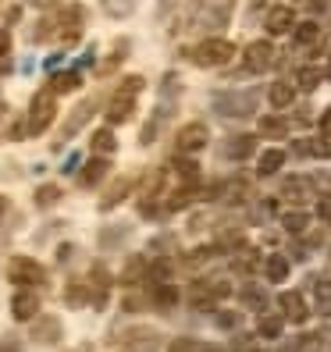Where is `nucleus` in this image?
Returning a JSON list of instances; mask_svg holds the SVG:
<instances>
[{
	"label": "nucleus",
	"instance_id": "24",
	"mask_svg": "<svg viewBox=\"0 0 331 352\" xmlns=\"http://www.w3.org/2000/svg\"><path fill=\"white\" fill-rule=\"evenodd\" d=\"M107 168H111V164H107V157H96V160H89L86 164V171H82V185H86V189H89V185H100L103 182V175H107Z\"/></svg>",
	"mask_w": 331,
	"mask_h": 352
},
{
	"label": "nucleus",
	"instance_id": "35",
	"mask_svg": "<svg viewBox=\"0 0 331 352\" xmlns=\"http://www.w3.org/2000/svg\"><path fill=\"white\" fill-rule=\"evenodd\" d=\"M171 168H175L182 178H196V175H200V164H196L193 157H175V160H171Z\"/></svg>",
	"mask_w": 331,
	"mask_h": 352
},
{
	"label": "nucleus",
	"instance_id": "34",
	"mask_svg": "<svg viewBox=\"0 0 331 352\" xmlns=\"http://www.w3.org/2000/svg\"><path fill=\"white\" fill-rule=\"evenodd\" d=\"M57 199H61L57 185H39V189H36V206H43V210H47V206H54Z\"/></svg>",
	"mask_w": 331,
	"mask_h": 352
},
{
	"label": "nucleus",
	"instance_id": "43",
	"mask_svg": "<svg viewBox=\"0 0 331 352\" xmlns=\"http://www.w3.org/2000/svg\"><path fill=\"white\" fill-rule=\"evenodd\" d=\"M317 217H321L324 224H331V196H324V199L317 203Z\"/></svg>",
	"mask_w": 331,
	"mask_h": 352
},
{
	"label": "nucleus",
	"instance_id": "31",
	"mask_svg": "<svg viewBox=\"0 0 331 352\" xmlns=\"http://www.w3.org/2000/svg\"><path fill=\"white\" fill-rule=\"evenodd\" d=\"M142 274H147V260H142V256H132L129 267H125V274H121V285H139Z\"/></svg>",
	"mask_w": 331,
	"mask_h": 352
},
{
	"label": "nucleus",
	"instance_id": "28",
	"mask_svg": "<svg viewBox=\"0 0 331 352\" xmlns=\"http://www.w3.org/2000/svg\"><path fill=\"white\" fill-rule=\"evenodd\" d=\"M317 39H321L317 22H303V25H296V47H299V50H303V47H317Z\"/></svg>",
	"mask_w": 331,
	"mask_h": 352
},
{
	"label": "nucleus",
	"instance_id": "16",
	"mask_svg": "<svg viewBox=\"0 0 331 352\" xmlns=\"http://www.w3.org/2000/svg\"><path fill=\"white\" fill-rule=\"evenodd\" d=\"M129 338H132L129 342L132 352H157L160 349V335H157V331H150V327H136Z\"/></svg>",
	"mask_w": 331,
	"mask_h": 352
},
{
	"label": "nucleus",
	"instance_id": "10",
	"mask_svg": "<svg viewBox=\"0 0 331 352\" xmlns=\"http://www.w3.org/2000/svg\"><path fill=\"white\" fill-rule=\"evenodd\" d=\"M292 25H296L292 8H271V11H267V18H264V29L271 32V36H285Z\"/></svg>",
	"mask_w": 331,
	"mask_h": 352
},
{
	"label": "nucleus",
	"instance_id": "32",
	"mask_svg": "<svg viewBox=\"0 0 331 352\" xmlns=\"http://www.w3.org/2000/svg\"><path fill=\"white\" fill-rule=\"evenodd\" d=\"M314 296H317V314H321V317H331V288H328L324 278H317Z\"/></svg>",
	"mask_w": 331,
	"mask_h": 352
},
{
	"label": "nucleus",
	"instance_id": "39",
	"mask_svg": "<svg viewBox=\"0 0 331 352\" xmlns=\"http://www.w3.org/2000/svg\"><path fill=\"white\" fill-rule=\"evenodd\" d=\"M132 4H136V0H103V8H107L114 18H121V14H129L132 11Z\"/></svg>",
	"mask_w": 331,
	"mask_h": 352
},
{
	"label": "nucleus",
	"instance_id": "38",
	"mask_svg": "<svg viewBox=\"0 0 331 352\" xmlns=\"http://www.w3.org/2000/svg\"><path fill=\"white\" fill-rule=\"evenodd\" d=\"M206 345L203 342H196V338H175L171 342V352H203Z\"/></svg>",
	"mask_w": 331,
	"mask_h": 352
},
{
	"label": "nucleus",
	"instance_id": "30",
	"mask_svg": "<svg viewBox=\"0 0 331 352\" xmlns=\"http://www.w3.org/2000/svg\"><path fill=\"white\" fill-rule=\"evenodd\" d=\"M264 271H267V278H271V281H285V278H288V260L275 253V256H267Z\"/></svg>",
	"mask_w": 331,
	"mask_h": 352
},
{
	"label": "nucleus",
	"instance_id": "3",
	"mask_svg": "<svg viewBox=\"0 0 331 352\" xmlns=\"http://www.w3.org/2000/svg\"><path fill=\"white\" fill-rule=\"evenodd\" d=\"M224 296H232V285L228 281H193L189 285V302L200 306V309H211Z\"/></svg>",
	"mask_w": 331,
	"mask_h": 352
},
{
	"label": "nucleus",
	"instance_id": "36",
	"mask_svg": "<svg viewBox=\"0 0 331 352\" xmlns=\"http://www.w3.org/2000/svg\"><path fill=\"white\" fill-rule=\"evenodd\" d=\"M321 78H324V75H321L317 68H303V72H299V86H303L306 93H314V89L321 86Z\"/></svg>",
	"mask_w": 331,
	"mask_h": 352
},
{
	"label": "nucleus",
	"instance_id": "45",
	"mask_svg": "<svg viewBox=\"0 0 331 352\" xmlns=\"http://www.w3.org/2000/svg\"><path fill=\"white\" fill-rule=\"evenodd\" d=\"M8 54H11V32L0 29V57H8Z\"/></svg>",
	"mask_w": 331,
	"mask_h": 352
},
{
	"label": "nucleus",
	"instance_id": "47",
	"mask_svg": "<svg viewBox=\"0 0 331 352\" xmlns=\"http://www.w3.org/2000/svg\"><path fill=\"white\" fill-rule=\"evenodd\" d=\"M4 210H8V199H4V196H0V214H4Z\"/></svg>",
	"mask_w": 331,
	"mask_h": 352
},
{
	"label": "nucleus",
	"instance_id": "26",
	"mask_svg": "<svg viewBox=\"0 0 331 352\" xmlns=\"http://www.w3.org/2000/svg\"><path fill=\"white\" fill-rule=\"evenodd\" d=\"M281 327H285V317L281 314H264L260 324H257V335L260 338H281Z\"/></svg>",
	"mask_w": 331,
	"mask_h": 352
},
{
	"label": "nucleus",
	"instance_id": "1",
	"mask_svg": "<svg viewBox=\"0 0 331 352\" xmlns=\"http://www.w3.org/2000/svg\"><path fill=\"white\" fill-rule=\"evenodd\" d=\"M54 114H57V93H54V89H39V93L32 96L25 132H29V135H43V132H47V125L54 121Z\"/></svg>",
	"mask_w": 331,
	"mask_h": 352
},
{
	"label": "nucleus",
	"instance_id": "4",
	"mask_svg": "<svg viewBox=\"0 0 331 352\" xmlns=\"http://www.w3.org/2000/svg\"><path fill=\"white\" fill-rule=\"evenodd\" d=\"M8 278H11L14 285L29 288V285H43L47 271H43V267H39L36 260H29V256H14V260L8 263Z\"/></svg>",
	"mask_w": 331,
	"mask_h": 352
},
{
	"label": "nucleus",
	"instance_id": "49",
	"mask_svg": "<svg viewBox=\"0 0 331 352\" xmlns=\"http://www.w3.org/2000/svg\"><path fill=\"white\" fill-rule=\"evenodd\" d=\"M328 72H331V50H328Z\"/></svg>",
	"mask_w": 331,
	"mask_h": 352
},
{
	"label": "nucleus",
	"instance_id": "27",
	"mask_svg": "<svg viewBox=\"0 0 331 352\" xmlns=\"http://www.w3.org/2000/svg\"><path fill=\"white\" fill-rule=\"evenodd\" d=\"M153 302H157V309H171V306L178 302V288H175L171 281H160V285L153 288Z\"/></svg>",
	"mask_w": 331,
	"mask_h": 352
},
{
	"label": "nucleus",
	"instance_id": "13",
	"mask_svg": "<svg viewBox=\"0 0 331 352\" xmlns=\"http://www.w3.org/2000/svg\"><path fill=\"white\" fill-rule=\"evenodd\" d=\"M93 111H96V103L93 100H86V103H78V107L72 111V118L65 121V129H61V139H72L82 125H86V121L93 118Z\"/></svg>",
	"mask_w": 331,
	"mask_h": 352
},
{
	"label": "nucleus",
	"instance_id": "15",
	"mask_svg": "<svg viewBox=\"0 0 331 352\" xmlns=\"http://www.w3.org/2000/svg\"><path fill=\"white\" fill-rule=\"evenodd\" d=\"M310 192H314V185H310V178H303V175H292V178L281 182V196L292 199V203H303Z\"/></svg>",
	"mask_w": 331,
	"mask_h": 352
},
{
	"label": "nucleus",
	"instance_id": "5",
	"mask_svg": "<svg viewBox=\"0 0 331 352\" xmlns=\"http://www.w3.org/2000/svg\"><path fill=\"white\" fill-rule=\"evenodd\" d=\"M246 72H253V75H264V72H271L275 68V47L267 43V39H257V43L246 47Z\"/></svg>",
	"mask_w": 331,
	"mask_h": 352
},
{
	"label": "nucleus",
	"instance_id": "11",
	"mask_svg": "<svg viewBox=\"0 0 331 352\" xmlns=\"http://www.w3.org/2000/svg\"><path fill=\"white\" fill-rule=\"evenodd\" d=\"M132 185H136V182H132L129 175H125V178H114V182L107 185V192L100 196V210H114V206L132 192Z\"/></svg>",
	"mask_w": 331,
	"mask_h": 352
},
{
	"label": "nucleus",
	"instance_id": "18",
	"mask_svg": "<svg viewBox=\"0 0 331 352\" xmlns=\"http://www.w3.org/2000/svg\"><path fill=\"white\" fill-rule=\"evenodd\" d=\"M82 32V8H68L65 14H61V39L65 43H75Z\"/></svg>",
	"mask_w": 331,
	"mask_h": 352
},
{
	"label": "nucleus",
	"instance_id": "17",
	"mask_svg": "<svg viewBox=\"0 0 331 352\" xmlns=\"http://www.w3.org/2000/svg\"><path fill=\"white\" fill-rule=\"evenodd\" d=\"M253 150H257V135H232L228 142H224V153H228L232 160L253 157Z\"/></svg>",
	"mask_w": 331,
	"mask_h": 352
},
{
	"label": "nucleus",
	"instance_id": "40",
	"mask_svg": "<svg viewBox=\"0 0 331 352\" xmlns=\"http://www.w3.org/2000/svg\"><path fill=\"white\" fill-rule=\"evenodd\" d=\"M193 199H196V192H193V189H178V192H175V199L168 203V210H182V206H189Z\"/></svg>",
	"mask_w": 331,
	"mask_h": 352
},
{
	"label": "nucleus",
	"instance_id": "2",
	"mask_svg": "<svg viewBox=\"0 0 331 352\" xmlns=\"http://www.w3.org/2000/svg\"><path fill=\"white\" fill-rule=\"evenodd\" d=\"M232 54H235V47L228 43V39H203V43L193 50V60L200 68H221V65H228L232 60Z\"/></svg>",
	"mask_w": 331,
	"mask_h": 352
},
{
	"label": "nucleus",
	"instance_id": "7",
	"mask_svg": "<svg viewBox=\"0 0 331 352\" xmlns=\"http://www.w3.org/2000/svg\"><path fill=\"white\" fill-rule=\"evenodd\" d=\"M206 139H211V129H206L203 121H193V125L178 129V153H196V150H203Z\"/></svg>",
	"mask_w": 331,
	"mask_h": 352
},
{
	"label": "nucleus",
	"instance_id": "14",
	"mask_svg": "<svg viewBox=\"0 0 331 352\" xmlns=\"http://www.w3.org/2000/svg\"><path fill=\"white\" fill-rule=\"evenodd\" d=\"M32 338L43 342V345L61 342V320H57V317H39V320L32 324Z\"/></svg>",
	"mask_w": 331,
	"mask_h": 352
},
{
	"label": "nucleus",
	"instance_id": "50",
	"mask_svg": "<svg viewBox=\"0 0 331 352\" xmlns=\"http://www.w3.org/2000/svg\"><path fill=\"white\" fill-rule=\"evenodd\" d=\"M125 352H132V349H125Z\"/></svg>",
	"mask_w": 331,
	"mask_h": 352
},
{
	"label": "nucleus",
	"instance_id": "25",
	"mask_svg": "<svg viewBox=\"0 0 331 352\" xmlns=\"http://www.w3.org/2000/svg\"><path fill=\"white\" fill-rule=\"evenodd\" d=\"M239 299H242L246 309H257V314H264V309H267V292H264V288H257V285H246L242 292H239Z\"/></svg>",
	"mask_w": 331,
	"mask_h": 352
},
{
	"label": "nucleus",
	"instance_id": "23",
	"mask_svg": "<svg viewBox=\"0 0 331 352\" xmlns=\"http://www.w3.org/2000/svg\"><path fill=\"white\" fill-rule=\"evenodd\" d=\"M260 135H264V139H285V135H288V121H285L281 114H267V118L260 121Z\"/></svg>",
	"mask_w": 331,
	"mask_h": 352
},
{
	"label": "nucleus",
	"instance_id": "42",
	"mask_svg": "<svg viewBox=\"0 0 331 352\" xmlns=\"http://www.w3.org/2000/svg\"><path fill=\"white\" fill-rule=\"evenodd\" d=\"M68 302H72V306H82V302H86V288L72 285V288H68Z\"/></svg>",
	"mask_w": 331,
	"mask_h": 352
},
{
	"label": "nucleus",
	"instance_id": "21",
	"mask_svg": "<svg viewBox=\"0 0 331 352\" xmlns=\"http://www.w3.org/2000/svg\"><path fill=\"white\" fill-rule=\"evenodd\" d=\"M292 150L299 157H331V142H328V135L324 139H299V142H292Z\"/></svg>",
	"mask_w": 331,
	"mask_h": 352
},
{
	"label": "nucleus",
	"instance_id": "9",
	"mask_svg": "<svg viewBox=\"0 0 331 352\" xmlns=\"http://www.w3.org/2000/svg\"><path fill=\"white\" fill-rule=\"evenodd\" d=\"M278 306H281V317L292 320V324H303V320L310 317L306 299H303L299 292H281V296H278Z\"/></svg>",
	"mask_w": 331,
	"mask_h": 352
},
{
	"label": "nucleus",
	"instance_id": "19",
	"mask_svg": "<svg viewBox=\"0 0 331 352\" xmlns=\"http://www.w3.org/2000/svg\"><path fill=\"white\" fill-rule=\"evenodd\" d=\"M267 100H271L275 111H285L288 103L296 100V86L292 82H271V89H267Z\"/></svg>",
	"mask_w": 331,
	"mask_h": 352
},
{
	"label": "nucleus",
	"instance_id": "22",
	"mask_svg": "<svg viewBox=\"0 0 331 352\" xmlns=\"http://www.w3.org/2000/svg\"><path fill=\"white\" fill-rule=\"evenodd\" d=\"M89 146H93V153H96V157H111V153L118 150V139H114V132H111V129H100V132H93Z\"/></svg>",
	"mask_w": 331,
	"mask_h": 352
},
{
	"label": "nucleus",
	"instance_id": "8",
	"mask_svg": "<svg viewBox=\"0 0 331 352\" xmlns=\"http://www.w3.org/2000/svg\"><path fill=\"white\" fill-rule=\"evenodd\" d=\"M36 314H39V296L32 292V288L14 292V299H11V317H14V320H32Z\"/></svg>",
	"mask_w": 331,
	"mask_h": 352
},
{
	"label": "nucleus",
	"instance_id": "29",
	"mask_svg": "<svg viewBox=\"0 0 331 352\" xmlns=\"http://www.w3.org/2000/svg\"><path fill=\"white\" fill-rule=\"evenodd\" d=\"M82 86V75L78 72H61V75H54V93H75Z\"/></svg>",
	"mask_w": 331,
	"mask_h": 352
},
{
	"label": "nucleus",
	"instance_id": "48",
	"mask_svg": "<svg viewBox=\"0 0 331 352\" xmlns=\"http://www.w3.org/2000/svg\"><path fill=\"white\" fill-rule=\"evenodd\" d=\"M203 352H217V349H214V345H206V349H203Z\"/></svg>",
	"mask_w": 331,
	"mask_h": 352
},
{
	"label": "nucleus",
	"instance_id": "12",
	"mask_svg": "<svg viewBox=\"0 0 331 352\" xmlns=\"http://www.w3.org/2000/svg\"><path fill=\"white\" fill-rule=\"evenodd\" d=\"M132 111H136V96H129V93H114L111 107H107V121H111V125H125V121L132 118Z\"/></svg>",
	"mask_w": 331,
	"mask_h": 352
},
{
	"label": "nucleus",
	"instance_id": "44",
	"mask_svg": "<svg viewBox=\"0 0 331 352\" xmlns=\"http://www.w3.org/2000/svg\"><path fill=\"white\" fill-rule=\"evenodd\" d=\"M217 324H221L224 331H232V327L239 324V317H235V314H228V309H224V314H217Z\"/></svg>",
	"mask_w": 331,
	"mask_h": 352
},
{
	"label": "nucleus",
	"instance_id": "37",
	"mask_svg": "<svg viewBox=\"0 0 331 352\" xmlns=\"http://www.w3.org/2000/svg\"><path fill=\"white\" fill-rule=\"evenodd\" d=\"M168 278H171V260H157V263L150 267V278H147V281H157V285H160V281H168Z\"/></svg>",
	"mask_w": 331,
	"mask_h": 352
},
{
	"label": "nucleus",
	"instance_id": "20",
	"mask_svg": "<svg viewBox=\"0 0 331 352\" xmlns=\"http://www.w3.org/2000/svg\"><path fill=\"white\" fill-rule=\"evenodd\" d=\"M285 157H288V153L278 150V146L264 150V153H260V164H257V175H260V178H271V175L281 168V164H285Z\"/></svg>",
	"mask_w": 331,
	"mask_h": 352
},
{
	"label": "nucleus",
	"instance_id": "46",
	"mask_svg": "<svg viewBox=\"0 0 331 352\" xmlns=\"http://www.w3.org/2000/svg\"><path fill=\"white\" fill-rule=\"evenodd\" d=\"M321 132H324V135L331 139V107H328V111L321 114Z\"/></svg>",
	"mask_w": 331,
	"mask_h": 352
},
{
	"label": "nucleus",
	"instance_id": "41",
	"mask_svg": "<svg viewBox=\"0 0 331 352\" xmlns=\"http://www.w3.org/2000/svg\"><path fill=\"white\" fill-rule=\"evenodd\" d=\"M142 86H147V78H142V75H132V78H125V86H121L118 93H129V96H139V93H142Z\"/></svg>",
	"mask_w": 331,
	"mask_h": 352
},
{
	"label": "nucleus",
	"instance_id": "6",
	"mask_svg": "<svg viewBox=\"0 0 331 352\" xmlns=\"http://www.w3.org/2000/svg\"><path fill=\"white\" fill-rule=\"evenodd\" d=\"M253 107H257V93H221L217 96V111L228 118H246V114H253Z\"/></svg>",
	"mask_w": 331,
	"mask_h": 352
},
{
	"label": "nucleus",
	"instance_id": "33",
	"mask_svg": "<svg viewBox=\"0 0 331 352\" xmlns=\"http://www.w3.org/2000/svg\"><path fill=\"white\" fill-rule=\"evenodd\" d=\"M281 224H285V232H288V235H303L306 228H310V217L299 214V210H292V214H285V217H281Z\"/></svg>",
	"mask_w": 331,
	"mask_h": 352
}]
</instances>
